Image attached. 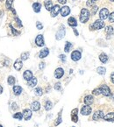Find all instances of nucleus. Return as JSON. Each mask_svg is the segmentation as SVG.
Masks as SVG:
<instances>
[{
    "label": "nucleus",
    "mask_w": 114,
    "mask_h": 127,
    "mask_svg": "<svg viewBox=\"0 0 114 127\" xmlns=\"http://www.w3.org/2000/svg\"><path fill=\"white\" fill-rule=\"evenodd\" d=\"M90 16V11L88 9H86V8H83V9L81 10V12H80V21L83 24H84V23H86L89 20Z\"/></svg>",
    "instance_id": "1"
},
{
    "label": "nucleus",
    "mask_w": 114,
    "mask_h": 127,
    "mask_svg": "<svg viewBox=\"0 0 114 127\" xmlns=\"http://www.w3.org/2000/svg\"><path fill=\"white\" fill-rule=\"evenodd\" d=\"M105 27V24L104 22L101 19H97L93 23L91 26H90V29L92 31V30H99V29H102Z\"/></svg>",
    "instance_id": "2"
},
{
    "label": "nucleus",
    "mask_w": 114,
    "mask_h": 127,
    "mask_svg": "<svg viewBox=\"0 0 114 127\" xmlns=\"http://www.w3.org/2000/svg\"><path fill=\"white\" fill-rule=\"evenodd\" d=\"M65 34H66L65 27H64L63 25H61V27H60V28L58 29V31H57V33H56V34H55V39L57 40H62V39L64 38V36H65Z\"/></svg>",
    "instance_id": "3"
},
{
    "label": "nucleus",
    "mask_w": 114,
    "mask_h": 127,
    "mask_svg": "<svg viewBox=\"0 0 114 127\" xmlns=\"http://www.w3.org/2000/svg\"><path fill=\"white\" fill-rule=\"evenodd\" d=\"M100 89H101V94H103L104 96H110L112 95V91H111L110 88L105 84L100 87Z\"/></svg>",
    "instance_id": "4"
},
{
    "label": "nucleus",
    "mask_w": 114,
    "mask_h": 127,
    "mask_svg": "<svg viewBox=\"0 0 114 127\" xmlns=\"http://www.w3.org/2000/svg\"><path fill=\"white\" fill-rule=\"evenodd\" d=\"M81 58H82V53H81L80 51L75 50L71 53V59L74 61H77V60H80Z\"/></svg>",
    "instance_id": "5"
},
{
    "label": "nucleus",
    "mask_w": 114,
    "mask_h": 127,
    "mask_svg": "<svg viewBox=\"0 0 114 127\" xmlns=\"http://www.w3.org/2000/svg\"><path fill=\"white\" fill-rule=\"evenodd\" d=\"M108 16H109V11H108V9L107 8H103L99 12L100 19L104 21V20H105L108 18Z\"/></svg>",
    "instance_id": "6"
},
{
    "label": "nucleus",
    "mask_w": 114,
    "mask_h": 127,
    "mask_svg": "<svg viewBox=\"0 0 114 127\" xmlns=\"http://www.w3.org/2000/svg\"><path fill=\"white\" fill-rule=\"evenodd\" d=\"M91 111H92V109H91V107L89 105H84L82 107V109H81V114L83 116L90 115V113H91Z\"/></svg>",
    "instance_id": "7"
},
{
    "label": "nucleus",
    "mask_w": 114,
    "mask_h": 127,
    "mask_svg": "<svg viewBox=\"0 0 114 127\" xmlns=\"http://www.w3.org/2000/svg\"><path fill=\"white\" fill-rule=\"evenodd\" d=\"M60 11H61V7H60V5H54L53 8H52L51 11H50V14H51V17H53V18L56 17V16L58 15L59 12H60Z\"/></svg>",
    "instance_id": "8"
},
{
    "label": "nucleus",
    "mask_w": 114,
    "mask_h": 127,
    "mask_svg": "<svg viewBox=\"0 0 114 127\" xmlns=\"http://www.w3.org/2000/svg\"><path fill=\"white\" fill-rule=\"evenodd\" d=\"M35 43L38 47H43L45 45V41H44V38L42 34H39L35 39Z\"/></svg>",
    "instance_id": "9"
},
{
    "label": "nucleus",
    "mask_w": 114,
    "mask_h": 127,
    "mask_svg": "<svg viewBox=\"0 0 114 127\" xmlns=\"http://www.w3.org/2000/svg\"><path fill=\"white\" fill-rule=\"evenodd\" d=\"M104 111L103 110H97L96 112L93 114V120H99V119H103L104 118Z\"/></svg>",
    "instance_id": "10"
},
{
    "label": "nucleus",
    "mask_w": 114,
    "mask_h": 127,
    "mask_svg": "<svg viewBox=\"0 0 114 127\" xmlns=\"http://www.w3.org/2000/svg\"><path fill=\"white\" fill-rule=\"evenodd\" d=\"M63 74H64V70H63V68H61V67L56 68L55 71H54V77H55L56 79L61 78V77L63 76Z\"/></svg>",
    "instance_id": "11"
},
{
    "label": "nucleus",
    "mask_w": 114,
    "mask_h": 127,
    "mask_svg": "<svg viewBox=\"0 0 114 127\" xmlns=\"http://www.w3.org/2000/svg\"><path fill=\"white\" fill-rule=\"evenodd\" d=\"M60 12H61V14L62 17H66L70 13V8L68 6H63L62 8H61Z\"/></svg>",
    "instance_id": "12"
},
{
    "label": "nucleus",
    "mask_w": 114,
    "mask_h": 127,
    "mask_svg": "<svg viewBox=\"0 0 114 127\" xmlns=\"http://www.w3.org/2000/svg\"><path fill=\"white\" fill-rule=\"evenodd\" d=\"M77 113H78V109L75 108L71 111V119H72L73 122L76 123L78 121V116H77Z\"/></svg>",
    "instance_id": "13"
},
{
    "label": "nucleus",
    "mask_w": 114,
    "mask_h": 127,
    "mask_svg": "<svg viewBox=\"0 0 114 127\" xmlns=\"http://www.w3.org/2000/svg\"><path fill=\"white\" fill-rule=\"evenodd\" d=\"M48 54H49V49L47 47H45L42 50H40V52L39 53V57L40 59H43V58H46Z\"/></svg>",
    "instance_id": "14"
},
{
    "label": "nucleus",
    "mask_w": 114,
    "mask_h": 127,
    "mask_svg": "<svg viewBox=\"0 0 114 127\" xmlns=\"http://www.w3.org/2000/svg\"><path fill=\"white\" fill-rule=\"evenodd\" d=\"M23 117H24L25 120H29L32 118V111L31 110H28V109H25L23 110Z\"/></svg>",
    "instance_id": "15"
},
{
    "label": "nucleus",
    "mask_w": 114,
    "mask_h": 127,
    "mask_svg": "<svg viewBox=\"0 0 114 127\" xmlns=\"http://www.w3.org/2000/svg\"><path fill=\"white\" fill-rule=\"evenodd\" d=\"M23 77H24L25 80H27V81H29L31 80L34 75H33V72H32L31 70H27V71H25L24 74H23Z\"/></svg>",
    "instance_id": "16"
},
{
    "label": "nucleus",
    "mask_w": 114,
    "mask_h": 127,
    "mask_svg": "<svg viewBox=\"0 0 114 127\" xmlns=\"http://www.w3.org/2000/svg\"><path fill=\"white\" fill-rule=\"evenodd\" d=\"M83 101H84V103L86 105H90V104H92L93 102H94V97H93L92 96L89 95V96H85Z\"/></svg>",
    "instance_id": "17"
},
{
    "label": "nucleus",
    "mask_w": 114,
    "mask_h": 127,
    "mask_svg": "<svg viewBox=\"0 0 114 127\" xmlns=\"http://www.w3.org/2000/svg\"><path fill=\"white\" fill-rule=\"evenodd\" d=\"M31 109H32V110H34V111H38V110L40 109V103L39 102H37V101H35L34 103H32Z\"/></svg>",
    "instance_id": "18"
},
{
    "label": "nucleus",
    "mask_w": 114,
    "mask_h": 127,
    "mask_svg": "<svg viewBox=\"0 0 114 127\" xmlns=\"http://www.w3.org/2000/svg\"><path fill=\"white\" fill-rule=\"evenodd\" d=\"M68 24L69 27H75L76 26H77V21H76V19H75L74 17H70L68 19Z\"/></svg>",
    "instance_id": "19"
},
{
    "label": "nucleus",
    "mask_w": 114,
    "mask_h": 127,
    "mask_svg": "<svg viewBox=\"0 0 114 127\" xmlns=\"http://www.w3.org/2000/svg\"><path fill=\"white\" fill-rule=\"evenodd\" d=\"M22 67H23V62H22V60H20V59H18L16 61L14 62V67L16 70H20L22 68Z\"/></svg>",
    "instance_id": "20"
},
{
    "label": "nucleus",
    "mask_w": 114,
    "mask_h": 127,
    "mask_svg": "<svg viewBox=\"0 0 114 127\" xmlns=\"http://www.w3.org/2000/svg\"><path fill=\"white\" fill-rule=\"evenodd\" d=\"M44 5H45V8H46L47 11H51V9L53 8V2H52L51 0H45V2H44Z\"/></svg>",
    "instance_id": "21"
},
{
    "label": "nucleus",
    "mask_w": 114,
    "mask_h": 127,
    "mask_svg": "<svg viewBox=\"0 0 114 127\" xmlns=\"http://www.w3.org/2000/svg\"><path fill=\"white\" fill-rule=\"evenodd\" d=\"M105 121H114V112H110L107 115L104 116V118Z\"/></svg>",
    "instance_id": "22"
},
{
    "label": "nucleus",
    "mask_w": 114,
    "mask_h": 127,
    "mask_svg": "<svg viewBox=\"0 0 114 127\" xmlns=\"http://www.w3.org/2000/svg\"><path fill=\"white\" fill-rule=\"evenodd\" d=\"M37 78H35V77H33L31 80H29V81H27V85L29 87H35L37 85Z\"/></svg>",
    "instance_id": "23"
},
{
    "label": "nucleus",
    "mask_w": 114,
    "mask_h": 127,
    "mask_svg": "<svg viewBox=\"0 0 114 127\" xmlns=\"http://www.w3.org/2000/svg\"><path fill=\"white\" fill-rule=\"evenodd\" d=\"M99 60L102 63H106L108 61V55L106 53H102L99 55Z\"/></svg>",
    "instance_id": "24"
},
{
    "label": "nucleus",
    "mask_w": 114,
    "mask_h": 127,
    "mask_svg": "<svg viewBox=\"0 0 114 127\" xmlns=\"http://www.w3.org/2000/svg\"><path fill=\"white\" fill-rule=\"evenodd\" d=\"M114 33L113 27H111V26H108V27H105V33H106L107 36H112Z\"/></svg>",
    "instance_id": "25"
},
{
    "label": "nucleus",
    "mask_w": 114,
    "mask_h": 127,
    "mask_svg": "<svg viewBox=\"0 0 114 127\" xmlns=\"http://www.w3.org/2000/svg\"><path fill=\"white\" fill-rule=\"evenodd\" d=\"M33 8H34V11L36 13L40 12V9H41V4H40V3H34V5H33Z\"/></svg>",
    "instance_id": "26"
},
{
    "label": "nucleus",
    "mask_w": 114,
    "mask_h": 127,
    "mask_svg": "<svg viewBox=\"0 0 114 127\" xmlns=\"http://www.w3.org/2000/svg\"><path fill=\"white\" fill-rule=\"evenodd\" d=\"M13 92L16 96H20L22 92V88L20 86H14L13 87Z\"/></svg>",
    "instance_id": "27"
},
{
    "label": "nucleus",
    "mask_w": 114,
    "mask_h": 127,
    "mask_svg": "<svg viewBox=\"0 0 114 127\" xmlns=\"http://www.w3.org/2000/svg\"><path fill=\"white\" fill-rule=\"evenodd\" d=\"M73 47V45L72 43H70V42H68V41H67L65 44V47H64V51H65L66 53H68L69 51L71 50V48Z\"/></svg>",
    "instance_id": "28"
},
{
    "label": "nucleus",
    "mask_w": 114,
    "mask_h": 127,
    "mask_svg": "<svg viewBox=\"0 0 114 127\" xmlns=\"http://www.w3.org/2000/svg\"><path fill=\"white\" fill-rule=\"evenodd\" d=\"M97 72L101 75H104L105 73H106V68L104 67H98L97 68Z\"/></svg>",
    "instance_id": "29"
},
{
    "label": "nucleus",
    "mask_w": 114,
    "mask_h": 127,
    "mask_svg": "<svg viewBox=\"0 0 114 127\" xmlns=\"http://www.w3.org/2000/svg\"><path fill=\"white\" fill-rule=\"evenodd\" d=\"M53 107V103L51 101H47L45 103V110H50Z\"/></svg>",
    "instance_id": "30"
},
{
    "label": "nucleus",
    "mask_w": 114,
    "mask_h": 127,
    "mask_svg": "<svg viewBox=\"0 0 114 127\" xmlns=\"http://www.w3.org/2000/svg\"><path fill=\"white\" fill-rule=\"evenodd\" d=\"M34 94L36 95V96H42V94H43V90H42V89L41 88H36V89H34Z\"/></svg>",
    "instance_id": "31"
},
{
    "label": "nucleus",
    "mask_w": 114,
    "mask_h": 127,
    "mask_svg": "<svg viewBox=\"0 0 114 127\" xmlns=\"http://www.w3.org/2000/svg\"><path fill=\"white\" fill-rule=\"evenodd\" d=\"M13 118H16V119L22 120V118H23V114H22V113H20V112L15 113L14 115H13Z\"/></svg>",
    "instance_id": "32"
},
{
    "label": "nucleus",
    "mask_w": 114,
    "mask_h": 127,
    "mask_svg": "<svg viewBox=\"0 0 114 127\" xmlns=\"http://www.w3.org/2000/svg\"><path fill=\"white\" fill-rule=\"evenodd\" d=\"M29 57V52H26V53H23L21 54V60H27Z\"/></svg>",
    "instance_id": "33"
},
{
    "label": "nucleus",
    "mask_w": 114,
    "mask_h": 127,
    "mask_svg": "<svg viewBox=\"0 0 114 127\" xmlns=\"http://www.w3.org/2000/svg\"><path fill=\"white\" fill-rule=\"evenodd\" d=\"M15 83V78L13 76L8 77V84L9 85H14Z\"/></svg>",
    "instance_id": "34"
},
{
    "label": "nucleus",
    "mask_w": 114,
    "mask_h": 127,
    "mask_svg": "<svg viewBox=\"0 0 114 127\" xmlns=\"http://www.w3.org/2000/svg\"><path fill=\"white\" fill-rule=\"evenodd\" d=\"M61 112L59 113V117H58V118H57V119H56V121H55V122H54V125H56V126H57V125H60V124H61V121H62V120H61Z\"/></svg>",
    "instance_id": "35"
},
{
    "label": "nucleus",
    "mask_w": 114,
    "mask_h": 127,
    "mask_svg": "<svg viewBox=\"0 0 114 127\" xmlns=\"http://www.w3.org/2000/svg\"><path fill=\"white\" fill-rule=\"evenodd\" d=\"M92 94L94 95V96H99L100 94H101V89H100V88H98V89H95L94 90L92 91Z\"/></svg>",
    "instance_id": "36"
},
{
    "label": "nucleus",
    "mask_w": 114,
    "mask_h": 127,
    "mask_svg": "<svg viewBox=\"0 0 114 127\" xmlns=\"http://www.w3.org/2000/svg\"><path fill=\"white\" fill-rule=\"evenodd\" d=\"M12 2H13V0H6V8L7 9H10L12 8Z\"/></svg>",
    "instance_id": "37"
},
{
    "label": "nucleus",
    "mask_w": 114,
    "mask_h": 127,
    "mask_svg": "<svg viewBox=\"0 0 114 127\" xmlns=\"http://www.w3.org/2000/svg\"><path fill=\"white\" fill-rule=\"evenodd\" d=\"M9 26H10V27H11V29H12V34H13V35H14V36H17L18 34H20V33H19V32L18 31H16V30H15L14 28H13V27H12V25H9Z\"/></svg>",
    "instance_id": "38"
},
{
    "label": "nucleus",
    "mask_w": 114,
    "mask_h": 127,
    "mask_svg": "<svg viewBox=\"0 0 114 127\" xmlns=\"http://www.w3.org/2000/svg\"><path fill=\"white\" fill-rule=\"evenodd\" d=\"M108 19H109V21L111 22V23H113V22H114V12H112L111 14H109V16H108Z\"/></svg>",
    "instance_id": "39"
},
{
    "label": "nucleus",
    "mask_w": 114,
    "mask_h": 127,
    "mask_svg": "<svg viewBox=\"0 0 114 127\" xmlns=\"http://www.w3.org/2000/svg\"><path fill=\"white\" fill-rule=\"evenodd\" d=\"M36 27L39 29V30H41V29H43V25H42L40 21H37L36 22Z\"/></svg>",
    "instance_id": "40"
},
{
    "label": "nucleus",
    "mask_w": 114,
    "mask_h": 127,
    "mask_svg": "<svg viewBox=\"0 0 114 127\" xmlns=\"http://www.w3.org/2000/svg\"><path fill=\"white\" fill-rule=\"evenodd\" d=\"M95 4V1L94 0H88L87 3H86V5H87V6H93Z\"/></svg>",
    "instance_id": "41"
},
{
    "label": "nucleus",
    "mask_w": 114,
    "mask_h": 127,
    "mask_svg": "<svg viewBox=\"0 0 114 127\" xmlns=\"http://www.w3.org/2000/svg\"><path fill=\"white\" fill-rule=\"evenodd\" d=\"M54 89L55 90H60V89H61V83L60 82H57V83H55V85H54Z\"/></svg>",
    "instance_id": "42"
},
{
    "label": "nucleus",
    "mask_w": 114,
    "mask_h": 127,
    "mask_svg": "<svg viewBox=\"0 0 114 127\" xmlns=\"http://www.w3.org/2000/svg\"><path fill=\"white\" fill-rule=\"evenodd\" d=\"M15 20H16V22H17V24H18V27H22L21 21H20V19H18L17 17H15Z\"/></svg>",
    "instance_id": "43"
},
{
    "label": "nucleus",
    "mask_w": 114,
    "mask_h": 127,
    "mask_svg": "<svg viewBox=\"0 0 114 127\" xmlns=\"http://www.w3.org/2000/svg\"><path fill=\"white\" fill-rule=\"evenodd\" d=\"M97 10H98V7H97V6H93L92 11H91V13H92L93 15L96 14V12H97Z\"/></svg>",
    "instance_id": "44"
},
{
    "label": "nucleus",
    "mask_w": 114,
    "mask_h": 127,
    "mask_svg": "<svg viewBox=\"0 0 114 127\" xmlns=\"http://www.w3.org/2000/svg\"><path fill=\"white\" fill-rule=\"evenodd\" d=\"M45 62H40V66H39V67H40V70H43L44 69V67H45Z\"/></svg>",
    "instance_id": "45"
},
{
    "label": "nucleus",
    "mask_w": 114,
    "mask_h": 127,
    "mask_svg": "<svg viewBox=\"0 0 114 127\" xmlns=\"http://www.w3.org/2000/svg\"><path fill=\"white\" fill-rule=\"evenodd\" d=\"M59 57H60V59L62 60L63 62H65V61H66V56L64 54H61L60 56H59Z\"/></svg>",
    "instance_id": "46"
},
{
    "label": "nucleus",
    "mask_w": 114,
    "mask_h": 127,
    "mask_svg": "<svg viewBox=\"0 0 114 127\" xmlns=\"http://www.w3.org/2000/svg\"><path fill=\"white\" fill-rule=\"evenodd\" d=\"M111 82H112V83H114V72L111 74Z\"/></svg>",
    "instance_id": "47"
},
{
    "label": "nucleus",
    "mask_w": 114,
    "mask_h": 127,
    "mask_svg": "<svg viewBox=\"0 0 114 127\" xmlns=\"http://www.w3.org/2000/svg\"><path fill=\"white\" fill-rule=\"evenodd\" d=\"M61 5H65L66 2H67V0H57Z\"/></svg>",
    "instance_id": "48"
},
{
    "label": "nucleus",
    "mask_w": 114,
    "mask_h": 127,
    "mask_svg": "<svg viewBox=\"0 0 114 127\" xmlns=\"http://www.w3.org/2000/svg\"><path fill=\"white\" fill-rule=\"evenodd\" d=\"M18 108V106H17V103H12V110H16V109Z\"/></svg>",
    "instance_id": "49"
},
{
    "label": "nucleus",
    "mask_w": 114,
    "mask_h": 127,
    "mask_svg": "<svg viewBox=\"0 0 114 127\" xmlns=\"http://www.w3.org/2000/svg\"><path fill=\"white\" fill-rule=\"evenodd\" d=\"M73 31H74V33H75V36H78L79 35V33H78V32H77V30L76 29H73Z\"/></svg>",
    "instance_id": "50"
},
{
    "label": "nucleus",
    "mask_w": 114,
    "mask_h": 127,
    "mask_svg": "<svg viewBox=\"0 0 114 127\" xmlns=\"http://www.w3.org/2000/svg\"><path fill=\"white\" fill-rule=\"evenodd\" d=\"M2 92H3V88H2V86L0 85V94H2Z\"/></svg>",
    "instance_id": "51"
},
{
    "label": "nucleus",
    "mask_w": 114,
    "mask_h": 127,
    "mask_svg": "<svg viewBox=\"0 0 114 127\" xmlns=\"http://www.w3.org/2000/svg\"><path fill=\"white\" fill-rule=\"evenodd\" d=\"M111 96H112V100L114 101V94H112V95H111Z\"/></svg>",
    "instance_id": "52"
},
{
    "label": "nucleus",
    "mask_w": 114,
    "mask_h": 127,
    "mask_svg": "<svg viewBox=\"0 0 114 127\" xmlns=\"http://www.w3.org/2000/svg\"><path fill=\"white\" fill-rule=\"evenodd\" d=\"M110 1H112V2H114V0H110Z\"/></svg>",
    "instance_id": "53"
},
{
    "label": "nucleus",
    "mask_w": 114,
    "mask_h": 127,
    "mask_svg": "<svg viewBox=\"0 0 114 127\" xmlns=\"http://www.w3.org/2000/svg\"><path fill=\"white\" fill-rule=\"evenodd\" d=\"M0 127H3V126H2V125H0Z\"/></svg>",
    "instance_id": "54"
},
{
    "label": "nucleus",
    "mask_w": 114,
    "mask_h": 127,
    "mask_svg": "<svg viewBox=\"0 0 114 127\" xmlns=\"http://www.w3.org/2000/svg\"><path fill=\"white\" fill-rule=\"evenodd\" d=\"M94 1H95V2H96V1H97V0H94Z\"/></svg>",
    "instance_id": "55"
},
{
    "label": "nucleus",
    "mask_w": 114,
    "mask_h": 127,
    "mask_svg": "<svg viewBox=\"0 0 114 127\" xmlns=\"http://www.w3.org/2000/svg\"><path fill=\"white\" fill-rule=\"evenodd\" d=\"M0 1H3V0H0Z\"/></svg>",
    "instance_id": "56"
}]
</instances>
